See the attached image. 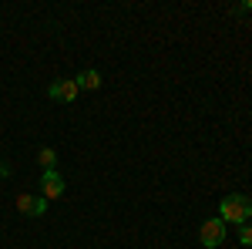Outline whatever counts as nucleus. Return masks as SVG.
Wrapping results in <instances>:
<instances>
[{
	"label": "nucleus",
	"mask_w": 252,
	"mask_h": 249,
	"mask_svg": "<svg viewBox=\"0 0 252 249\" xmlns=\"http://www.w3.org/2000/svg\"><path fill=\"white\" fill-rule=\"evenodd\" d=\"M219 219L222 222H235V226H246L252 219V202L242 195V192H232L219 202Z\"/></svg>",
	"instance_id": "f257e3e1"
},
{
	"label": "nucleus",
	"mask_w": 252,
	"mask_h": 249,
	"mask_svg": "<svg viewBox=\"0 0 252 249\" xmlns=\"http://www.w3.org/2000/svg\"><path fill=\"white\" fill-rule=\"evenodd\" d=\"M198 243H202L205 249H219L222 243H225V222H222L219 215L205 219V222H202V229H198Z\"/></svg>",
	"instance_id": "f03ea898"
},
{
	"label": "nucleus",
	"mask_w": 252,
	"mask_h": 249,
	"mask_svg": "<svg viewBox=\"0 0 252 249\" xmlns=\"http://www.w3.org/2000/svg\"><path fill=\"white\" fill-rule=\"evenodd\" d=\"M78 95H81V88H78L74 77H58V81L47 84V98H51V101H64V105H71Z\"/></svg>",
	"instance_id": "7ed1b4c3"
},
{
	"label": "nucleus",
	"mask_w": 252,
	"mask_h": 249,
	"mask_svg": "<svg viewBox=\"0 0 252 249\" xmlns=\"http://www.w3.org/2000/svg\"><path fill=\"white\" fill-rule=\"evenodd\" d=\"M64 195V178L58 175V169H51V172L40 175V199H47V202H54Z\"/></svg>",
	"instance_id": "20e7f679"
},
{
	"label": "nucleus",
	"mask_w": 252,
	"mask_h": 249,
	"mask_svg": "<svg viewBox=\"0 0 252 249\" xmlns=\"http://www.w3.org/2000/svg\"><path fill=\"white\" fill-rule=\"evenodd\" d=\"M17 209L24 212V215H34V219H37V215L47 212V199H40V195H27V192H24V195H17Z\"/></svg>",
	"instance_id": "39448f33"
},
{
	"label": "nucleus",
	"mask_w": 252,
	"mask_h": 249,
	"mask_svg": "<svg viewBox=\"0 0 252 249\" xmlns=\"http://www.w3.org/2000/svg\"><path fill=\"white\" fill-rule=\"evenodd\" d=\"M74 81H78L81 91H97V88H101V71H94V68H91V71H81Z\"/></svg>",
	"instance_id": "423d86ee"
},
{
	"label": "nucleus",
	"mask_w": 252,
	"mask_h": 249,
	"mask_svg": "<svg viewBox=\"0 0 252 249\" xmlns=\"http://www.w3.org/2000/svg\"><path fill=\"white\" fill-rule=\"evenodd\" d=\"M37 162H40V169H44V172H51V169L58 165V152H54L51 145H44V148L37 152Z\"/></svg>",
	"instance_id": "0eeeda50"
},
{
	"label": "nucleus",
	"mask_w": 252,
	"mask_h": 249,
	"mask_svg": "<svg viewBox=\"0 0 252 249\" xmlns=\"http://www.w3.org/2000/svg\"><path fill=\"white\" fill-rule=\"evenodd\" d=\"M239 243H242V246H252V226H249V222L239 226Z\"/></svg>",
	"instance_id": "6e6552de"
},
{
	"label": "nucleus",
	"mask_w": 252,
	"mask_h": 249,
	"mask_svg": "<svg viewBox=\"0 0 252 249\" xmlns=\"http://www.w3.org/2000/svg\"><path fill=\"white\" fill-rule=\"evenodd\" d=\"M0 175H10V165H3V162H0Z\"/></svg>",
	"instance_id": "1a4fd4ad"
}]
</instances>
